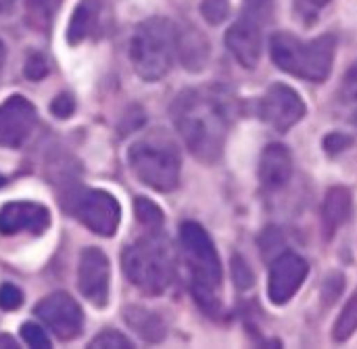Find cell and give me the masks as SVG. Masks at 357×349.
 Wrapping results in <instances>:
<instances>
[{
	"label": "cell",
	"mask_w": 357,
	"mask_h": 349,
	"mask_svg": "<svg viewBox=\"0 0 357 349\" xmlns=\"http://www.w3.org/2000/svg\"><path fill=\"white\" fill-rule=\"evenodd\" d=\"M174 124L188 151L203 163H215L222 157L230 113L222 92L213 88L184 90L172 105Z\"/></svg>",
	"instance_id": "obj_1"
},
{
	"label": "cell",
	"mask_w": 357,
	"mask_h": 349,
	"mask_svg": "<svg viewBox=\"0 0 357 349\" xmlns=\"http://www.w3.org/2000/svg\"><path fill=\"white\" fill-rule=\"evenodd\" d=\"M180 243L190 272V283L197 304L209 314L218 312L220 287H222V262L211 237L201 224L184 222L180 226Z\"/></svg>",
	"instance_id": "obj_2"
},
{
	"label": "cell",
	"mask_w": 357,
	"mask_h": 349,
	"mask_svg": "<svg viewBox=\"0 0 357 349\" xmlns=\"http://www.w3.org/2000/svg\"><path fill=\"white\" fill-rule=\"evenodd\" d=\"M270 52L276 67L310 82H324L331 75L337 40L324 34L312 42H301L289 31H278L270 40Z\"/></svg>",
	"instance_id": "obj_3"
},
{
	"label": "cell",
	"mask_w": 357,
	"mask_h": 349,
	"mask_svg": "<svg viewBox=\"0 0 357 349\" xmlns=\"http://www.w3.org/2000/svg\"><path fill=\"white\" fill-rule=\"evenodd\" d=\"M121 262L128 281L144 295H161L174 281V253L161 230L130 245Z\"/></svg>",
	"instance_id": "obj_4"
},
{
	"label": "cell",
	"mask_w": 357,
	"mask_h": 349,
	"mask_svg": "<svg viewBox=\"0 0 357 349\" xmlns=\"http://www.w3.org/2000/svg\"><path fill=\"white\" fill-rule=\"evenodd\" d=\"M178 52V29L165 17L142 21L130 42V59L142 80H161L169 73Z\"/></svg>",
	"instance_id": "obj_5"
},
{
	"label": "cell",
	"mask_w": 357,
	"mask_h": 349,
	"mask_svg": "<svg viewBox=\"0 0 357 349\" xmlns=\"http://www.w3.org/2000/svg\"><path fill=\"white\" fill-rule=\"evenodd\" d=\"M128 161L138 180L159 193H169L180 182V151L163 130L136 140L130 147Z\"/></svg>",
	"instance_id": "obj_6"
},
{
	"label": "cell",
	"mask_w": 357,
	"mask_h": 349,
	"mask_svg": "<svg viewBox=\"0 0 357 349\" xmlns=\"http://www.w3.org/2000/svg\"><path fill=\"white\" fill-rule=\"evenodd\" d=\"M38 318L50 329L54 337L61 341L75 339L84 327V314L75 299L67 293H52L44 297L36 308Z\"/></svg>",
	"instance_id": "obj_7"
},
{
	"label": "cell",
	"mask_w": 357,
	"mask_h": 349,
	"mask_svg": "<svg viewBox=\"0 0 357 349\" xmlns=\"http://www.w3.org/2000/svg\"><path fill=\"white\" fill-rule=\"evenodd\" d=\"M259 115L276 132H287L305 115V103L287 84H272L259 101Z\"/></svg>",
	"instance_id": "obj_8"
},
{
	"label": "cell",
	"mask_w": 357,
	"mask_h": 349,
	"mask_svg": "<svg viewBox=\"0 0 357 349\" xmlns=\"http://www.w3.org/2000/svg\"><path fill=\"white\" fill-rule=\"evenodd\" d=\"M77 220L100 237H113L119 226V203L105 191H86L75 201Z\"/></svg>",
	"instance_id": "obj_9"
},
{
	"label": "cell",
	"mask_w": 357,
	"mask_h": 349,
	"mask_svg": "<svg viewBox=\"0 0 357 349\" xmlns=\"http://www.w3.org/2000/svg\"><path fill=\"white\" fill-rule=\"evenodd\" d=\"M310 272L307 262L293 253L282 251L274 258L270 268V283H268V295L274 306H284L289 299H293L303 285L305 276Z\"/></svg>",
	"instance_id": "obj_10"
},
{
	"label": "cell",
	"mask_w": 357,
	"mask_h": 349,
	"mask_svg": "<svg viewBox=\"0 0 357 349\" xmlns=\"http://www.w3.org/2000/svg\"><path fill=\"white\" fill-rule=\"evenodd\" d=\"M109 281H111V266L105 251L96 247L84 249L77 270V287L82 295L96 308H105L109 302Z\"/></svg>",
	"instance_id": "obj_11"
},
{
	"label": "cell",
	"mask_w": 357,
	"mask_h": 349,
	"mask_svg": "<svg viewBox=\"0 0 357 349\" xmlns=\"http://www.w3.org/2000/svg\"><path fill=\"white\" fill-rule=\"evenodd\" d=\"M36 126V109L25 96H8L0 105V147H21Z\"/></svg>",
	"instance_id": "obj_12"
},
{
	"label": "cell",
	"mask_w": 357,
	"mask_h": 349,
	"mask_svg": "<svg viewBox=\"0 0 357 349\" xmlns=\"http://www.w3.org/2000/svg\"><path fill=\"white\" fill-rule=\"evenodd\" d=\"M50 226V211L40 203L29 201H13L0 209V235H42Z\"/></svg>",
	"instance_id": "obj_13"
},
{
	"label": "cell",
	"mask_w": 357,
	"mask_h": 349,
	"mask_svg": "<svg viewBox=\"0 0 357 349\" xmlns=\"http://www.w3.org/2000/svg\"><path fill=\"white\" fill-rule=\"evenodd\" d=\"M226 46L243 67L255 69L261 57V23L247 15L241 17L226 31Z\"/></svg>",
	"instance_id": "obj_14"
},
{
	"label": "cell",
	"mask_w": 357,
	"mask_h": 349,
	"mask_svg": "<svg viewBox=\"0 0 357 349\" xmlns=\"http://www.w3.org/2000/svg\"><path fill=\"white\" fill-rule=\"evenodd\" d=\"M291 176H293L291 151L280 142L268 144L259 159V180H261L264 188L278 191L291 180Z\"/></svg>",
	"instance_id": "obj_15"
},
{
	"label": "cell",
	"mask_w": 357,
	"mask_h": 349,
	"mask_svg": "<svg viewBox=\"0 0 357 349\" xmlns=\"http://www.w3.org/2000/svg\"><path fill=\"white\" fill-rule=\"evenodd\" d=\"M351 216V193L345 186H333L322 205V228L324 237L333 239V235L349 220Z\"/></svg>",
	"instance_id": "obj_16"
},
{
	"label": "cell",
	"mask_w": 357,
	"mask_h": 349,
	"mask_svg": "<svg viewBox=\"0 0 357 349\" xmlns=\"http://www.w3.org/2000/svg\"><path fill=\"white\" fill-rule=\"evenodd\" d=\"M98 15H100V0H79V4L75 6V10L71 15V23L67 29V42L73 46L84 42L96 29Z\"/></svg>",
	"instance_id": "obj_17"
},
{
	"label": "cell",
	"mask_w": 357,
	"mask_h": 349,
	"mask_svg": "<svg viewBox=\"0 0 357 349\" xmlns=\"http://www.w3.org/2000/svg\"><path fill=\"white\" fill-rule=\"evenodd\" d=\"M126 322L144 339V341H161L165 335V327L159 316L153 312H146L142 308H128L126 310Z\"/></svg>",
	"instance_id": "obj_18"
},
{
	"label": "cell",
	"mask_w": 357,
	"mask_h": 349,
	"mask_svg": "<svg viewBox=\"0 0 357 349\" xmlns=\"http://www.w3.org/2000/svg\"><path fill=\"white\" fill-rule=\"evenodd\" d=\"M337 111L343 119L357 126V63H354L337 92Z\"/></svg>",
	"instance_id": "obj_19"
},
{
	"label": "cell",
	"mask_w": 357,
	"mask_h": 349,
	"mask_svg": "<svg viewBox=\"0 0 357 349\" xmlns=\"http://www.w3.org/2000/svg\"><path fill=\"white\" fill-rule=\"evenodd\" d=\"M357 331V291L351 295V299L347 302V306L343 308V312L339 314L335 329H333V339L337 343L347 341Z\"/></svg>",
	"instance_id": "obj_20"
},
{
	"label": "cell",
	"mask_w": 357,
	"mask_h": 349,
	"mask_svg": "<svg viewBox=\"0 0 357 349\" xmlns=\"http://www.w3.org/2000/svg\"><path fill=\"white\" fill-rule=\"evenodd\" d=\"M134 209H136V218L138 222L149 230V232H159L163 228V211L153 203L149 201L146 197H138L136 203H134Z\"/></svg>",
	"instance_id": "obj_21"
},
{
	"label": "cell",
	"mask_w": 357,
	"mask_h": 349,
	"mask_svg": "<svg viewBox=\"0 0 357 349\" xmlns=\"http://www.w3.org/2000/svg\"><path fill=\"white\" fill-rule=\"evenodd\" d=\"M25 6H27V13L31 19H36L38 23H50L56 6H59V0H25Z\"/></svg>",
	"instance_id": "obj_22"
},
{
	"label": "cell",
	"mask_w": 357,
	"mask_h": 349,
	"mask_svg": "<svg viewBox=\"0 0 357 349\" xmlns=\"http://www.w3.org/2000/svg\"><path fill=\"white\" fill-rule=\"evenodd\" d=\"M21 337L23 341L33 349H48L50 348V339L46 337L44 329L36 322H25L21 327Z\"/></svg>",
	"instance_id": "obj_23"
},
{
	"label": "cell",
	"mask_w": 357,
	"mask_h": 349,
	"mask_svg": "<svg viewBox=\"0 0 357 349\" xmlns=\"http://www.w3.org/2000/svg\"><path fill=\"white\" fill-rule=\"evenodd\" d=\"M90 348H100V349H132V343L128 341V337H123L117 331H105L100 333Z\"/></svg>",
	"instance_id": "obj_24"
},
{
	"label": "cell",
	"mask_w": 357,
	"mask_h": 349,
	"mask_svg": "<svg viewBox=\"0 0 357 349\" xmlns=\"http://www.w3.org/2000/svg\"><path fill=\"white\" fill-rule=\"evenodd\" d=\"M228 8H230L228 0H203V4H201L203 17L213 25L222 23L228 17Z\"/></svg>",
	"instance_id": "obj_25"
},
{
	"label": "cell",
	"mask_w": 357,
	"mask_h": 349,
	"mask_svg": "<svg viewBox=\"0 0 357 349\" xmlns=\"http://www.w3.org/2000/svg\"><path fill=\"white\" fill-rule=\"evenodd\" d=\"M48 71H50V65L40 52H31L27 57V61H25V77L27 80H33V82L42 80V77L48 75Z\"/></svg>",
	"instance_id": "obj_26"
},
{
	"label": "cell",
	"mask_w": 357,
	"mask_h": 349,
	"mask_svg": "<svg viewBox=\"0 0 357 349\" xmlns=\"http://www.w3.org/2000/svg\"><path fill=\"white\" fill-rule=\"evenodd\" d=\"M21 304H23V293L15 285L4 283L0 287V308L6 312H13V310H19Z\"/></svg>",
	"instance_id": "obj_27"
},
{
	"label": "cell",
	"mask_w": 357,
	"mask_h": 349,
	"mask_svg": "<svg viewBox=\"0 0 357 349\" xmlns=\"http://www.w3.org/2000/svg\"><path fill=\"white\" fill-rule=\"evenodd\" d=\"M247 2V17L255 19L257 23H266L272 17L274 2L272 0H245Z\"/></svg>",
	"instance_id": "obj_28"
},
{
	"label": "cell",
	"mask_w": 357,
	"mask_h": 349,
	"mask_svg": "<svg viewBox=\"0 0 357 349\" xmlns=\"http://www.w3.org/2000/svg\"><path fill=\"white\" fill-rule=\"evenodd\" d=\"M232 276H234V281H236V285L241 289H249L253 285V272L249 270L247 262L243 258H238V255L232 258Z\"/></svg>",
	"instance_id": "obj_29"
},
{
	"label": "cell",
	"mask_w": 357,
	"mask_h": 349,
	"mask_svg": "<svg viewBox=\"0 0 357 349\" xmlns=\"http://www.w3.org/2000/svg\"><path fill=\"white\" fill-rule=\"evenodd\" d=\"M75 109V103L69 94H59L52 103H50V113L59 119H67Z\"/></svg>",
	"instance_id": "obj_30"
},
{
	"label": "cell",
	"mask_w": 357,
	"mask_h": 349,
	"mask_svg": "<svg viewBox=\"0 0 357 349\" xmlns=\"http://www.w3.org/2000/svg\"><path fill=\"white\" fill-rule=\"evenodd\" d=\"M324 151L326 153H331V155H337V153H341V151H345L347 147H351V138L347 136V134H339V132H335V134H328L326 138H324Z\"/></svg>",
	"instance_id": "obj_31"
},
{
	"label": "cell",
	"mask_w": 357,
	"mask_h": 349,
	"mask_svg": "<svg viewBox=\"0 0 357 349\" xmlns=\"http://www.w3.org/2000/svg\"><path fill=\"white\" fill-rule=\"evenodd\" d=\"M331 0H299V4H301V8L305 10V15L307 17H312V15H316L322 6H326Z\"/></svg>",
	"instance_id": "obj_32"
},
{
	"label": "cell",
	"mask_w": 357,
	"mask_h": 349,
	"mask_svg": "<svg viewBox=\"0 0 357 349\" xmlns=\"http://www.w3.org/2000/svg\"><path fill=\"white\" fill-rule=\"evenodd\" d=\"M8 348V349H19V343L10 337V335H0V349Z\"/></svg>",
	"instance_id": "obj_33"
},
{
	"label": "cell",
	"mask_w": 357,
	"mask_h": 349,
	"mask_svg": "<svg viewBox=\"0 0 357 349\" xmlns=\"http://www.w3.org/2000/svg\"><path fill=\"white\" fill-rule=\"evenodd\" d=\"M13 8H15V0H0V17L10 15Z\"/></svg>",
	"instance_id": "obj_34"
},
{
	"label": "cell",
	"mask_w": 357,
	"mask_h": 349,
	"mask_svg": "<svg viewBox=\"0 0 357 349\" xmlns=\"http://www.w3.org/2000/svg\"><path fill=\"white\" fill-rule=\"evenodd\" d=\"M2 67H4V44L0 42V73H2Z\"/></svg>",
	"instance_id": "obj_35"
},
{
	"label": "cell",
	"mask_w": 357,
	"mask_h": 349,
	"mask_svg": "<svg viewBox=\"0 0 357 349\" xmlns=\"http://www.w3.org/2000/svg\"><path fill=\"white\" fill-rule=\"evenodd\" d=\"M2 184H4V178H2V176H0V186H2Z\"/></svg>",
	"instance_id": "obj_36"
}]
</instances>
